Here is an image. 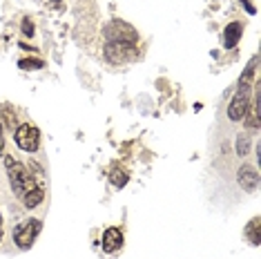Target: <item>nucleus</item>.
<instances>
[{
	"mask_svg": "<svg viewBox=\"0 0 261 259\" xmlns=\"http://www.w3.org/2000/svg\"><path fill=\"white\" fill-rule=\"evenodd\" d=\"M5 168H7V174H9V181H11V188H14V192L18 194L22 199L29 190H34V188H38L40 184L32 176V170L27 166H22L18 163L14 157H5Z\"/></svg>",
	"mask_w": 261,
	"mask_h": 259,
	"instance_id": "obj_1",
	"label": "nucleus"
},
{
	"mask_svg": "<svg viewBox=\"0 0 261 259\" xmlns=\"http://www.w3.org/2000/svg\"><path fill=\"white\" fill-rule=\"evenodd\" d=\"M105 36H108L110 43H123V45H136L139 43V34L132 25L123 20H112L108 29H105Z\"/></svg>",
	"mask_w": 261,
	"mask_h": 259,
	"instance_id": "obj_2",
	"label": "nucleus"
},
{
	"mask_svg": "<svg viewBox=\"0 0 261 259\" xmlns=\"http://www.w3.org/2000/svg\"><path fill=\"white\" fill-rule=\"evenodd\" d=\"M248 112H250V87L239 85V90H237L232 103L228 108V116L232 121H243Z\"/></svg>",
	"mask_w": 261,
	"mask_h": 259,
	"instance_id": "obj_3",
	"label": "nucleus"
},
{
	"mask_svg": "<svg viewBox=\"0 0 261 259\" xmlns=\"http://www.w3.org/2000/svg\"><path fill=\"white\" fill-rule=\"evenodd\" d=\"M40 228H43V223L38 219H29L25 221L22 226H18L14 230V241L18 244V248H32V244L36 241Z\"/></svg>",
	"mask_w": 261,
	"mask_h": 259,
	"instance_id": "obj_4",
	"label": "nucleus"
},
{
	"mask_svg": "<svg viewBox=\"0 0 261 259\" xmlns=\"http://www.w3.org/2000/svg\"><path fill=\"white\" fill-rule=\"evenodd\" d=\"M16 143H18V148L25 150V152H36L38 145H40L38 127L27 125V123L25 125H20V127H16Z\"/></svg>",
	"mask_w": 261,
	"mask_h": 259,
	"instance_id": "obj_5",
	"label": "nucleus"
},
{
	"mask_svg": "<svg viewBox=\"0 0 261 259\" xmlns=\"http://www.w3.org/2000/svg\"><path fill=\"white\" fill-rule=\"evenodd\" d=\"M105 56H108L110 63H127V61H134L139 56L136 51V45H123V43H108L105 45Z\"/></svg>",
	"mask_w": 261,
	"mask_h": 259,
	"instance_id": "obj_6",
	"label": "nucleus"
},
{
	"mask_svg": "<svg viewBox=\"0 0 261 259\" xmlns=\"http://www.w3.org/2000/svg\"><path fill=\"white\" fill-rule=\"evenodd\" d=\"M237 181H239V186L243 188V190L252 192L254 188H257V184H259V174H257V170H254L252 166H241L239 174H237Z\"/></svg>",
	"mask_w": 261,
	"mask_h": 259,
	"instance_id": "obj_7",
	"label": "nucleus"
},
{
	"mask_svg": "<svg viewBox=\"0 0 261 259\" xmlns=\"http://www.w3.org/2000/svg\"><path fill=\"white\" fill-rule=\"evenodd\" d=\"M123 246V232L118 228H108L103 232V250L105 252H114Z\"/></svg>",
	"mask_w": 261,
	"mask_h": 259,
	"instance_id": "obj_8",
	"label": "nucleus"
},
{
	"mask_svg": "<svg viewBox=\"0 0 261 259\" xmlns=\"http://www.w3.org/2000/svg\"><path fill=\"white\" fill-rule=\"evenodd\" d=\"M241 34H243V25L241 22H230L228 27H225V32H223V45L228 47H234L237 43L241 40Z\"/></svg>",
	"mask_w": 261,
	"mask_h": 259,
	"instance_id": "obj_9",
	"label": "nucleus"
},
{
	"mask_svg": "<svg viewBox=\"0 0 261 259\" xmlns=\"http://www.w3.org/2000/svg\"><path fill=\"white\" fill-rule=\"evenodd\" d=\"M246 237L252 246H259V241H261V219L259 217H254V219L246 226Z\"/></svg>",
	"mask_w": 261,
	"mask_h": 259,
	"instance_id": "obj_10",
	"label": "nucleus"
},
{
	"mask_svg": "<svg viewBox=\"0 0 261 259\" xmlns=\"http://www.w3.org/2000/svg\"><path fill=\"white\" fill-rule=\"evenodd\" d=\"M43 199H45V190H43V186H38V188H34V190H29L25 197H22V201H25L27 208H36V205H40Z\"/></svg>",
	"mask_w": 261,
	"mask_h": 259,
	"instance_id": "obj_11",
	"label": "nucleus"
},
{
	"mask_svg": "<svg viewBox=\"0 0 261 259\" xmlns=\"http://www.w3.org/2000/svg\"><path fill=\"white\" fill-rule=\"evenodd\" d=\"M127 179H129V176H127V172H125V170H112V174H110V181H112V184H114L116 188H123V186H125L127 184Z\"/></svg>",
	"mask_w": 261,
	"mask_h": 259,
	"instance_id": "obj_12",
	"label": "nucleus"
},
{
	"mask_svg": "<svg viewBox=\"0 0 261 259\" xmlns=\"http://www.w3.org/2000/svg\"><path fill=\"white\" fill-rule=\"evenodd\" d=\"M248 125H250L252 130H257L259 127V98L254 101V108H252V112H250V116H248Z\"/></svg>",
	"mask_w": 261,
	"mask_h": 259,
	"instance_id": "obj_13",
	"label": "nucleus"
},
{
	"mask_svg": "<svg viewBox=\"0 0 261 259\" xmlns=\"http://www.w3.org/2000/svg\"><path fill=\"white\" fill-rule=\"evenodd\" d=\"M43 61H38V58H22L20 61V69H40L43 67Z\"/></svg>",
	"mask_w": 261,
	"mask_h": 259,
	"instance_id": "obj_14",
	"label": "nucleus"
},
{
	"mask_svg": "<svg viewBox=\"0 0 261 259\" xmlns=\"http://www.w3.org/2000/svg\"><path fill=\"white\" fill-rule=\"evenodd\" d=\"M254 67H257V61H252L250 65H248V69H246V72H243L241 81H239V85H248V83H250V79H252V72H254Z\"/></svg>",
	"mask_w": 261,
	"mask_h": 259,
	"instance_id": "obj_15",
	"label": "nucleus"
},
{
	"mask_svg": "<svg viewBox=\"0 0 261 259\" xmlns=\"http://www.w3.org/2000/svg\"><path fill=\"white\" fill-rule=\"evenodd\" d=\"M3 116H5V123H7V127L14 130L16 127V112H11V108H5Z\"/></svg>",
	"mask_w": 261,
	"mask_h": 259,
	"instance_id": "obj_16",
	"label": "nucleus"
},
{
	"mask_svg": "<svg viewBox=\"0 0 261 259\" xmlns=\"http://www.w3.org/2000/svg\"><path fill=\"white\" fill-rule=\"evenodd\" d=\"M22 34H25V36H34V25L29 18L22 20Z\"/></svg>",
	"mask_w": 261,
	"mask_h": 259,
	"instance_id": "obj_17",
	"label": "nucleus"
},
{
	"mask_svg": "<svg viewBox=\"0 0 261 259\" xmlns=\"http://www.w3.org/2000/svg\"><path fill=\"white\" fill-rule=\"evenodd\" d=\"M248 139H243V137H239V148H237V152H239V154L243 157V154H248Z\"/></svg>",
	"mask_w": 261,
	"mask_h": 259,
	"instance_id": "obj_18",
	"label": "nucleus"
},
{
	"mask_svg": "<svg viewBox=\"0 0 261 259\" xmlns=\"http://www.w3.org/2000/svg\"><path fill=\"white\" fill-rule=\"evenodd\" d=\"M5 150V137H3V125H0V152Z\"/></svg>",
	"mask_w": 261,
	"mask_h": 259,
	"instance_id": "obj_19",
	"label": "nucleus"
},
{
	"mask_svg": "<svg viewBox=\"0 0 261 259\" xmlns=\"http://www.w3.org/2000/svg\"><path fill=\"white\" fill-rule=\"evenodd\" d=\"M0 239H3V217H0Z\"/></svg>",
	"mask_w": 261,
	"mask_h": 259,
	"instance_id": "obj_20",
	"label": "nucleus"
},
{
	"mask_svg": "<svg viewBox=\"0 0 261 259\" xmlns=\"http://www.w3.org/2000/svg\"><path fill=\"white\" fill-rule=\"evenodd\" d=\"M51 3H61V0H51Z\"/></svg>",
	"mask_w": 261,
	"mask_h": 259,
	"instance_id": "obj_21",
	"label": "nucleus"
}]
</instances>
